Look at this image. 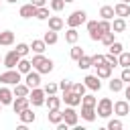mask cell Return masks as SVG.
<instances>
[{"mask_svg": "<svg viewBox=\"0 0 130 130\" xmlns=\"http://www.w3.org/2000/svg\"><path fill=\"white\" fill-rule=\"evenodd\" d=\"M32 63V69H37L39 73H51L53 71V61L47 59L43 53H35V57L30 59Z\"/></svg>", "mask_w": 130, "mask_h": 130, "instance_id": "1", "label": "cell"}, {"mask_svg": "<svg viewBox=\"0 0 130 130\" xmlns=\"http://www.w3.org/2000/svg\"><path fill=\"white\" fill-rule=\"evenodd\" d=\"M0 81H2L4 85H16V83L22 81V73H20L18 69H8V71H4V73L0 75Z\"/></svg>", "mask_w": 130, "mask_h": 130, "instance_id": "2", "label": "cell"}, {"mask_svg": "<svg viewBox=\"0 0 130 130\" xmlns=\"http://www.w3.org/2000/svg\"><path fill=\"white\" fill-rule=\"evenodd\" d=\"M98 110V116L100 118H110L112 114H114V104H112V100L110 98H102L100 102H98V106H95Z\"/></svg>", "mask_w": 130, "mask_h": 130, "instance_id": "3", "label": "cell"}, {"mask_svg": "<svg viewBox=\"0 0 130 130\" xmlns=\"http://www.w3.org/2000/svg\"><path fill=\"white\" fill-rule=\"evenodd\" d=\"M87 20V14H85V10H73L69 16H67V26H73V28H77L79 24H83Z\"/></svg>", "mask_w": 130, "mask_h": 130, "instance_id": "4", "label": "cell"}, {"mask_svg": "<svg viewBox=\"0 0 130 130\" xmlns=\"http://www.w3.org/2000/svg\"><path fill=\"white\" fill-rule=\"evenodd\" d=\"M45 95H47L45 89H41V87H32L30 93H28V100H30V104H32L35 108H39V106H45V102H47Z\"/></svg>", "mask_w": 130, "mask_h": 130, "instance_id": "5", "label": "cell"}, {"mask_svg": "<svg viewBox=\"0 0 130 130\" xmlns=\"http://www.w3.org/2000/svg\"><path fill=\"white\" fill-rule=\"evenodd\" d=\"M22 57H20V53L16 51V49H12V51H8L6 55H4V67L6 69H16V65H18V61H20Z\"/></svg>", "mask_w": 130, "mask_h": 130, "instance_id": "6", "label": "cell"}, {"mask_svg": "<svg viewBox=\"0 0 130 130\" xmlns=\"http://www.w3.org/2000/svg\"><path fill=\"white\" fill-rule=\"evenodd\" d=\"M87 32L91 41H102V28H100V20H89L87 22Z\"/></svg>", "mask_w": 130, "mask_h": 130, "instance_id": "7", "label": "cell"}, {"mask_svg": "<svg viewBox=\"0 0 130 130\" xmlns=\"http://www.w3.org/2000/svg\"><path fill=\"white\" fill-rule=\"evenodd\" d=\"M77 120H79V116H77V112L73 110V106H67V108L63 110V122H65L67 126H77Z\"/></svg>", "mask_w": 130, "mask_h": 130, "instance_id": "8", "label": "cell"}, {"mask_svg": "<svg viewBox=\"0 0 130 130\" xmlns=\"http://www.w3.org/2000/svg\"><path fill=\"white\" fill-rule=\"evenodd\" d=\"M24 83H26L30 89H32V87H39V85H41V73H39L37 69H35V71L30 69V71L24 75Z\"/></svg>", "mask_w": 130, "mask_h": 130, "instance_id": "9", "label": "cell"}, {"mask_svg": "<svg viewBox=\"0 0 130 130\" xmlns=\"http://www.w3.org/2000/svg\"><path fill=\"white\" fill-rule=\"evenodd\" d=\"M81 98H83V95H79L77 91H73V89H71V91H65L61 100H63L67 106H73V108H75V106H79V104H81Z\"/></svg>", "mask_w": 130, "mask_h": 130, "instance_id": "10", "label": "cell"}, {"mask_svg": "<svg viewBox=\"0 0 130 130\" xmlns=\"http://www.w3.org/2000/svg\"><path fill=\"white\" fill-rule=\"evenodd\" d=\"M114 114L116 116H128L130 114V102L128 100H120V102H116L114 104Z\"/></svg>", "mask_w": 130, "mask_h": 130, "instance_id": "11", "label": "cell"}, {"mask_svg": "<svg viewBox=\"0 0 130 130\" xmlns=\"http://www.w3.org/2000/svg\"><path fill=\"white\" fill-rule=\"evenodd\" d=\"M12 102H14L12 89H8L6 85H2V87H0V104H2V106H12Z\"/></svg>", "mask_w": 130, "mask_h": 130, "instance_id": "12", "label": "cell"}, {"mask_svg": "<svg viewBox=\"0 0 130 130\" xmlns=\"http://www.w3.org/2000/svg\"><path fill=\"white\" fill-rule=\"evenodd\" d=\"M83 83H85L87 89H91V91H100V89H102V81H100L98 75H85Z\"/></svg>", "mask_w": 130, "mask_h": 130, "instance_id": "13", "label": "cell"}, {"mask_svg": "<svg viewBox=\"0 0 130 130\" xmlns=\"http://www.w3.org/2000/svg\"><path fill=\"white\" fill-rule=\"evenodd\" d=\"M16 116H18V120H20L22 124H32V122L37 120V114H35L30 108H24V110H22V112H18Z\"/></svg>", "mask_w": 130, "mask_h": 130, "instance_id": "14", "label": "cell"}, {"mask_svg": "<svg viewBox=\"0 0 130 130\" xmlns=\"http://www.w3.org/2000/svg\"><path fill=\"white\" fill-rule=\"evenodd\" d=\"M95 116H98L95 106H83V104H81V118H83L85 122H93Z\"/></svg>", "mask_w": 130, "mask_h": 130, "instance_id": "15", "label": "cell"}, {"mask_svg": "<svg viewBox=\"0 0 130 130\" xmlns=\"http://www.w3.org/2000/svg\"><path fill=\"white\" fill-rule=\"evenodd\" d=\"M35 14H37V6H35L32 2L20 6V16H22V18H32Z\"/></svg>", "mask_w": 130, "mask_h": 130, "instance_id": "16", "label": "cell"}, {"mask_svg": "<svg viewBox=\"0 0 130 130\" xmlns=\"http://www.w3.org/2000/svg\"><path fill=\"white\" fill-rule=\"evenodd\" d=\"M95 69H98V73H95V75H98L100 79H108V77H112V69H114V67H112V65H108V63H102V65H98Z\"/></svg>", "mask_w": 130, "mask_h": 130, "instance_id": "17", "label": "cell"}, {"mask_svg": "<svg viewBox=\"0 0 130 130\" xmlns=\"http://www.w3.org/2000/svg\"><path fill=\"white\" fill-rule=\"evenodd\" d=\"M12 93H14V98H28L30 87H28L26 83H16L14 89H12Z\"/></svg>", "mask_w": 130, "mask_h": 130, "instance_id": "18", "label": "cell"}, {"mask_svg": "<svg viewBox=\"0 0 130 130\" xmlns=\"http://www.w3.org/2000/svg\"><path fill=\"white\" fill-rule=\"evenodd\" d=\"M28 106H30V100H28V98H16V100L12 102V110H14V114L22 112V110L28 108Z\"/></svg>", "mask_w": 130, "mask_h": 130, "instance_id": "19", "label": "cell"}, {"mask_svg": "<svg viewBox=\"0 0 130 130\" xmlns=\"http://www.w3.org/2000/svg\"><path fill=\"white\" fill-rule=\"evenodd\" d=\"M114 12H116V16L126 18V16H130V4H126V2H118V4L114 6Z\"/></svg>", "mask_w": 130, "mask_h": 130, "instance_id": "20", "label": "cell"}, {"mask_svg": "<svg viewBox=\"0 0 130 130\" xmlns=\"http://www.w3.org/2000/svg\"><path fill=\"white\" fill-rule=\"evenodd\" d=\"M47 120H49V124H59V122H63V112L61 110H49V114H47Z\"/></svg>", "mask_w": 130, "mask_h": 130, "instance_id": "21", "label": "cell"}, {"mask_svg": "<svg viewBox=\"0 0 130 130\" xmlns=\"http://www.w3.org/2000/svg\"><path fill=\"white\" fill-rule=\"evenodd\" d=\"M63 26H65V22H63L61 16H49V28H51V30H57V32H59Z\"/></svg>", "mask_w": 130, "mask_h": 130, "instance_id": "22", "label": "cell"}, {"mask_svg": "<svg viewBox=\"0 0 130 130\" xmlns=\"http://www.w3.org/2000/svg\"><path fill=\"white\" fill-rule=\"evenodd\" d=\"M14 43V32L12 30H2L0 32V45L2 47H8V45H12Z\"/></svg>", "mask_w": 130, "mask_h": 130, "instance_id": "23", "label": "cell"}, {"mask_svg": "<svg viewBox=\"0 0 130 130\" xmlns=\"http://www.w3.org/2000/svg\"><path fill=\"white\" fill-rule=\"evenodd\" d=\"M126 26H128V22H126L122 16L114 18V22H112V30H114V32H124V30H126Z\"/></svg>", "mask_w": 130, "mask_h": 130, "instance_id": "24", "label": "cell"}, {"mask_svg": "<svg viewBox=\"0 0 130 130\" xmlns=\"http://www.w3.org/2000/svg\"><path fill=\"white\" fill-rule=\"evenodd\" d=\"M100 16H102V18H106V20H112V18L116 16L114 6H108V4H106V6H102V8H100Z\"/></svg>", "mask_w": 130, "mask_h": 130, "instance_id": "25", "label": "cell"}, {"mask_svg": "<svg viewBox=\"0 0 130 130\" xmlns=\"http://www.w3.org/2000/svg\"><path fill=\"white\" fill-rule=\"evenodd\" d=\"M77 39H79V32H77V28L69 26V30L65 32V41H67L69 45H75V43H77Z\"/></svg>", "mask_w": 130, "mask_h": 130, "instance_id": "26", "label": "cell"}, {"mask_svg": "<svg viewBox=\"0 0 130 130\" xmlns=\"http://www.w3.org/2000/svg\"><path fill=\"white\" fill-rule=\"evenodd\" d=\"M45 49H47V43L43 39H35L30 43V51H35V53H45Z\"/></svg>", "mask_w": 130, "mask_h": 130, "instance_id": "27", "label": "cell"}, {"mask_svg": "<svg viewBox=\"0 0 130 130\" xmlns=\"http://www.w3.org/2000/svg\"><path fill=\"white\" fill-rule=\"evenodd\" d=\"M16 69H18V71H20L22 75H26V73H28V71L32 69V63H30L28 59H24V57H22V59L18 61V65H16Z\"/></svg>", "mask_w": 130, "mask_h": 130, "instance_id": "28", "label": "cell"}, {"mask_svg": "<svg viewBox=\"0 0 130 130\" xmlns=\"http://www.w3.org/2000/svg\"><path fill=\"white\" fill-rule=\"evenodd\" d=\"M108 87H110L114 93H116V91H122V89H124V81H122V77H114V79H110Z\"/></svg>", "mask_w": 130, "mask_h": 130, "instance_id": "29", "label": "cell"}, {"mask_svg": "<svg viewBox=\"0 0 130 130\" xmlns=\"http://www.w3.org/2000/svg\"><path fill=\"white\" fill-rule=\"evenodd\" d=\"M45 106H47L49 110H59V106H61V98H57V95L53 93V95H49V98H47Z\"/></svg>", "mask_w": 130, "mask_h": 130, "instance_id": "30", "label": "cell"}, {"mask_svg": "<svg viewBox=\"0 0 130 130\" xmlns=\"http://www.w3.org/2000/svg\"><path fill=\"white\" fill-rule=\"evenodd\" d=\"M43 41H45L47 45H55V43L59 41V35H57V30H51V28H49V30L45 32V37H43Z\"/></svg>", "mask_w": 130, "mask_h": 130, "instance_id": "31", "label": "cell"}, {"mask_svg": "<svg viewBox=\"0 0 130 130\" xmlns=\"http://www.w3.org/2000/svg\"><path fill=\"white\" fill-rule=\"evenodd\" d=\"M118 63L120 67H130V51H122L118 55Z\"/></svg>", "mask_w": 130, "mask_h": 130, "instance_id": "32", "label": "cell"}, {"mask_svg": "<svg viewBox=\"0 0 130 130\" xmlns=\"http://www.w3.org/2000/svg\"><path fill=\"white\" fill-rule=\"evenodd\" d=\"M77 67H79V69H89V67H91V57H89V55L79 57V59H77Z\"/></svg>", "mask_w": 130, "mask_h": 130, "instance_id": "33", "label": "cell"}, {"mask_svg": "<svg viewBox=\"0 0 130 130\" xmlns=\"http://www.w3.org/2000/svg\"><path fill=\"white\" fill-rule=\"evenodd\" d=\"M49 8H45V6H41V8H37V14H35V18H39V20H49Z\"/></svg>", "mask_w": 130, "mask_h": 130, "instance_id": "34", "label": "cell"}, {"mask_svg": "<svg viewBox=\"0 0 130 130\" xmlns=\"http://www.w3.org/2000/svg\"><path fill=\"white\" fill-rule=\"evenodd\" d=\"M69 55H71V59H75V61H77V59H79V57H83L85 53H83V49H81V47L73 45V47H71V51H69Z\"/></svg>", "mask_w": 130, "mask_h": 130, "instance_id": "35", "label": "cell"}, {"mask_svg": "<svg viewBox=\"0 0 130 130\" xmlns=\"http://www.w3.org/2000/svg\"><path fill=\"white\" fill-rule=\"evenodd\" d=\"M81 104H83V106H98V100H95V95L85 93V95L81 98Z\"/></svg>", "mask_w": 130, "mask_h": 130, "instance_id": "36", "label": "cell"}, {"mask_svg": "<svg viewBox=\"0 0 130 130\" xmlns=\"http://www.w3.org/2000/svg\"><path fill=\"white\" fill-rule=\"evenodd\" d=\"M114 35H116L114 30H110V32H104V35H102V43H104L106 47H110V45L114 43Z\"/></svg>", "mask_w": 130, "mask_h": 130, "instance_id": "37", "label": "cell"}, {"mask_svg": "<svg viewBox=\"0 0 130 130\" xmlns=\"http://www.w3.org/2000/svg\"><path fill=\"white\" fill-rule=\"evenodd\" d=\"M49 4H51V8H53L55 12H61V10L65 8V4H67V2H65V0H51Z\"/></svg>", "mask_w": 130, "mask_h": 130, "instance_id": "38", "label": "cell"}, {"mask_svg": "<svg viewBox=\"0 0 130 130\" xmlns=\"http://www.w3.org/2000/svg\"><path fill=\"white\" fill-rule=\"evenodd\" d=\"M108 49H110V53H114V55H120V53L124 51V47H122V43H118V41H114V43H112V45H110Z\"/></svg>", "mask_w": 130, "mask_h": 130, "instance_id": "39", "label": "cell"}, {"mask_svg": "<svg viewBox=\"0 0 130 130\" xmlns=\"http://www.w3.org/2000/svg\"><path fill=\"white\" fill-rule=\"evenodd\" d=\"M16 51L20 53V57H26L28 51H30V45H26V43H18V45H16Z\"/></svg>", "mask_w": 130, "mask_h": 130, "instance_id": "40", "label": "cell"}, {"mask_svg": "<svg viewBox=\"0 0 130 130\" xmlns=\"http://www.w3.org/2000/svg\"><path fill=\"white\" fill-rule=\"evenodd\" d=\"M102 63H106V55H91V67H98Z\"/></svg>", "mask_w": 130, "mask_h": 130, "instance_id": "41", "label": "cell"}, {"mask_svg": "<svg viewBox=\"0 0 130 130\" xmlns=\"http://www.w3.org/2000/svg\"><path fill=\"white\" fill-rule=\"evenodd\" d=\"M71 87H73V83H71L69 79H61V81H59V89H61L63 93H65V91H71Z\"/></svg>", "mask_w": 130, "mask_h": 130, "instance_id": "42", "label": "cell"}, {"mask_svg": "<svg viewBox=\"0 0 130 130\" xmlns=\"http://www.w3.org/2000/svg\"><path fill=\"white\" fill-rule=\"evenodd\" d=\"M43 89H45V93H47V95H53V93H57V89H59V83H47Z\"/></svg>", "mask_w": 130, "mask_h": 130, "instance_id": "43", "label": "cell"}, {"mask_svg": "<svg viewBox=\"0 0 130 130\" xmlns=\"http://www.w3.org/2000/svg\"><path fill=\"white\" fill-rule=\"evenodd\" d=\"M106 63H108V65H112V67L120 65V63H118V55H114V53H108V55H106Z\"/></svg>", "mask_w": 130, "mask_h": 130, "instance_id": "44", "label": "cell"}, {"mask_svg": "<svg viewBox=\"0 0 130 130\" xmlns=\"http://www.w3.org/2000/svg\"><path fill=\"white\" fill-rule=\"evenodd\" d=\"M100 28H102V32H110V30H112V22L106 20V18H102V20H100Z\"/></svg>", "mask_w": 130, "mask_h": 130, "instance_id": "45", "label": "cell"}, {"mask_svg": "<svg viewBox=\"0 0 130 130\" xmlns=\"http://www.w3.org/2000/svg\"><path fill=\"white\" fill-rule=\"evenodd\" d=\"M73 91H77L79 95H85V89H87V85L85 83H73V87H71Z\"/></svg>", "mask_w": 130, "mask_h": 130, "instance_id": "46", "label": "cell"}, {"mask_svg": "<svg viewBox=\"0 0 130 130\" xmlns=\"http://www.w3.org/2000/svg\"><path fill=\"white\" fill-rule=\"evenodd\" d=\"M108 130H122V122L116 118V120H110L108 122Z\"/></svg>", "mask_w": 130, "mask_h": 130, "instance_id": "47", "label": "cell"}, {"mask_svg": "<svg viewBox=\"0 0 130 130\" xmlns=\"http://www.w3.org/2000/svg\"><path fill=\"white\" fill-rule=\"evenodd\" d=\"M122 81L124 83H130V67H122Z\"/></svg>", "mask_w": 130, "mask_h": 130, "instance_id": "48", "label": "cell"}, {"mask_svg": "<svg viewBox=\"0 0 130 130\" xmlns=\"http://www.w3.org/2000/svg\"><path fill=\"white\" fill-rule=\"evenodd\" d=\"M30 2H32L37 8H41V6H45V2H47V0H30Z\"/></svg>", "mask_w": 130, "mask_h": 130, "instance_id": "49", "label": "cell"}, {"mask_svg": "<svg viewBox=\"0 0 130 130\" xmlns=\"http://www.w3.org/2000/svg\"><path fill=\"white\" fill-rule=\"evenodd\" d=\"M124 95H126V100H128V102H130V83H128V85H126V89H124Z\"/></svg>", "mask_w": 130, "mask_h": 130, "instance_id": "50", "label": "cell"}, {"mask_svg": "<svg viewBox=\"0 0 130 130\" xmlns=\"http://www.w3.org/2000/svg\"><path fill=\"white\" fill-rule=\"evenodd\" d=\"M6 2H10V4H16V2H18V0H6Z\"/></svg>", "mask_w": 130, "mask_h": 130, "instance_id": "51", "label": "cell"}, {"mask_svg": "<svg viewBox=\"0 0 130 130\" xmlns=\"http://www.w3.org/2000/svg\"><path fill=\"white\" fill-rule=\"evenodd\" d=\"M120 2H126V4H130V0H120Z\"/></svg>", "mask_w": 130, "mask_h": 130, "instance_id": "52", "label": "cell"}, {"mask_svg": "<svg viewBox=\"0 0 130 130\" xmlns=\"http://www.w3.org/2000/svg\"><path fill=\"white\" fill-rule=\"evenodd\" d=\"M65 2H67V4H69V2H73V0H65Z\"/></svg>", "mask_w": 130, "mask_h": 130, "instance_id": "53", "label": "cell"}, {"mask_svg": "<svg viewBox=\"0 0 130 130\" xmlns=\"http://www.w3.org/2000/svg\"><path fill=\"white\" fill-rule=\"evenodd\" d=\"M0 61H4V59H2V57H0Z\"/></svg>", "mask_w": 130, "mask_h": 130, "instance_id": "54", "label": "cell"}, {"mask_svg": "<svg viewBox=\"0 0 130 130\" xmlns=\"http://www.w3.org/2000/svg\"><path fill=\"white\" fill-rule=\"evenodd\" d=\"M0 110H2V104H0Z\"/></svg>", "mask_w": 130, "mask_h": 130, "instance_id": "55", "label": "cell"}, {"mask_svg": "<svg viewBox=\"0 0 130 130\" xmlns=\"http://www.w3.org/2000/svg\"><path fill=\"white\" fill-rule=\"evenodd\" d=\"M128 22H130V16H128Z\"/></svg>", "mask_w": 130, "mask_h": 130, "instance_id": "56", "label": "cell"}, {"mask_svg": "<svg viewBox=\"0 0 130 130\" xmlns=\"http://www.w3.org/2000/svg\"><path fill=\"white\" fill-rule=\"evenodd\" d=\"M0 10H2V6H0Z\"/></svg>", "mask_w": 130, "mask_h": 130, "instance_id": "57", "label": "cell"}]
</instances>
